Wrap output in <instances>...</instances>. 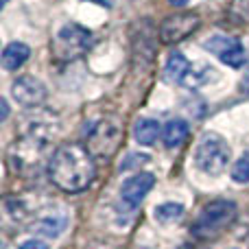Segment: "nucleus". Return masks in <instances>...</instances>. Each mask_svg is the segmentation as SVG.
<instances>
[{
	"label": "nucleus",
	"mask_w": 249,
	"mask_h": 249,
	"mask_svg": "<svg viewBox=\"0 0 249 249\" xmlns=\"http://www.w3.org/2000/svg\"><path fill=\"white\" fill-rule=\"evenodd\" d=\"M88 2H96V4H101V7H105V9H112L114 7L112 0H88Z\"/></svg>",
	"instance_id": "4be33fe9"
},
{
	"label": "nucleus",
	"mask_w": 249,
	"mask_h": 249,
	"mask_svg": "<svg viewBox=\"0 0 249 249\" xmlns=\"http://www.w3.org/2000/svg\"><path fill=\"white\" fill-rule=\"evenodd\" d=\"M160 136V123L153 121V118H140L136 124H133V138L140 144H153Z\"/></svg>",
	"instance_id": "4468645a"
},
{
	"label": "nucleus",
	"mask_w": 249,
	"mask_h": 249,
	"mask_svg": "<svg viewBox=\"0 0 249 249\" xmlns=\"http://www.w3.org/2000/svg\"><path fill=\"white\" fill-rule=\"evenodd\" d=\"M243 88L249 92V64L245 66V77H243Z\"/></svg>",
	"instance_id": "5701e85b"
},
{
	"label": "nucleus",
	"mask_w": 249,
	"mask_h": 249,
	"mask_svg": "<svg viewBox=\"0 0 249 249\" xmlns=\"http://www.w3.org/2000/svg\"><path fill=\"white\" fill-rule=\"evenodd\" d=\"M66 225H68V216H66L64 212L51 210V212H42V214L35 219L33 230L48 238H57L66 230Z\"/></svg>",
	"instance_id": "9d476101"
},
{
	"label": "nucleus",
	"mask_w": 249,
	"mask_h": 249,
	"mask_svg": "<svg viewBox=\"0 0 249 249\" xmlns=\"http://www.w3.org/2000/svg\"><path fill=\"white\" fill-rule=\"evenodd\" d=\"M0 109H2V112H0V121H4V118L9 116V105H7V101H0Z\"/></svg>",
	"instance_id": "412c9836"
},
{
	"label": "nucleus",
	"mask_w": 249,
	"mask_h": 249,
	"mask_svg": "<svg viewBox=\"0 0 249 249\" xmlns=\"http://www.w3.org/2000/svg\"><path fill=\"white\" fill-rule=\"evenodd\" d=\"M190 70H193L190 61L186 59L179 51H175L171 57H168L166 66H164V77H166L171 83H184L186 77L190 74Z\"/></svg>",
	"instance_id": "9b49d317"
},
{
	"label": "nucleus",
	"mask_w": 249,
	"mask_h": 249,
	"mask_svg": "<svg viewBox=\"0 0 249 249\" xmlns=\"http://www.w3.org/2000/svg\"><path fill=\"white\" fill-rule=\"evenodd\" d=\"M234 216H236V203L234 201H225V199L212 201L199 214L197 223H195V234L197 236H212L223 228H228L234 221Z\"/></svg>",
	"instance_id": "20e7f679"
},
{
	"label": "nucleus",
	"mask_w": 249,
	"mask_h": 249,
	"mask_svg": "<svg viewBox=\"0 0 249 249\" xmlns=\"http://www.w3.org/2000/svg\"><path fill=\"white\" fill-rule=\"evenodd\" d=\"M243 155H245V158H249V149H247V151H245V153H243Z\"/></svg>",
	"instance_id": "393cba45"
},
{
	"label": "nucleus",
	"mask_w": 249,
	"mask_h": 249,
	"mask_svg": "<svg viewBox=\"0 0 249 249\" xmlns=\"http://www.w3.org/2000/svg\"><path fill=\"white\" fill-rule=\"evenodd\" d=\"M168 2H171L173 7H184V4H188V0H168Z\"/></svg>",
	"instance_id": "b1692460"
},
{
	"label": "nucleus",
	"mask_w": 249,
	"mask_h": 249,
	"mask_svg": "<svg viewBox=\"0 0 249 249\" xmlns=\"http://www.w3.org/2000/svg\"><path fill=\"white\" fill-rule=\"evenodd\" d=\"M11 94L22 107H37V105H42L44 101H46L48 90L39 79L26 74V77H18L16 81H13Z\"/></svg>",
	"instance_id": "6e6552de"
},
{
	"label": "nucleus",
	"mask_w": 249,
	"mask_h": 249,
	"mask_svg": "<svg viewBox=\"0 0 249 249\" xmlns=\"http://www.w3.org/2000/svg\"><path fill=\"white\" fill-rule=\"evenodd\" d=\"M186 138H188V123L181 121V118L168 121L162 131V140H164V144H166V149H177Z\"/></svg>",
	"instance_id": "ddd939ff"
},
{
	"label": "nucleus",
	"mask_w": 249,
	"mask_h": 249,
	"mask_svg": "<svg viewBox=\"0 0 249 249\" xmlns=\"http://www.w3.org/2000/svg\"><path fill=\"white\" fill-rule=\"evenodd\" d=\"M51 181L64 193H81L94 181L96 166L90 149L81 144H64L48 162Z\"/></svg>",
	"instance_id": "f257e3e1"
},
{
	"label": "nucleus",
	"mask_w": 249,
	"mask_h": 249,
	"mask_svg": "<svg viewBox=\"0 0 249 249\" xmlns=\"http://www.w3.org/2000/svg\"><path fill=\"white\" fill-rule=\"evenodd\" d=\"M146 162H149V155H144V153H129L127 158L123 160L121 171H131V168H140L142 164H146Z\"/></svg>",
	"instance_id": "6ab92c4d"
},
{
	"label": "nucleus",
	"mask_w": 249,
	"mask_h": 249,
	"mask_svg": "<svg viewBox=\"0 0 249 249\" xmlns=\"http://www.w3.org/2000/svg\"><path fill=\"white\" fill-rule=\"evenodd\" d=\"M155 186V177L151 173H138V175L129 177L123 181L121 186V199L127 208H136L146 195L151 193V188Z\"/></svg>",
	"instance_id": "1a4fd4ad"
},
{
	"label": "nucleus",
	"mask_w": 249,
	"mask_h": 249,
	"mask_svg": "<svg viewBox=\"0 0 249 249\" xmlns=\"http://www.w3.org/2000/svg\"><path fill=\"white\" fill-rule=\"evenodd\" d=\"M201 24V18L193 11H177L171 13L168 18H164L162 24H160V42L173 46V44H179L181 39H186L188 35H193L195 31Z\"/></svg>",
	"instance_id": "423d86ee"
},
{
	"label": "nucleus",
	"mask_w": 249,
	"mask_h": 249,
	"mask_svg": "<svg viewBox=\"0 0 249 249\" xmlns=\"http://www.w3.org/2000/svg\"><path fill=\"white\" fill-rule=\"evenodd\" d=\"M228 20L234 26L249 24V0H232L228 9Z\"/></svg>",
	"instance_id": "2eb2a0df"
},
{
	"label": "nucleus",
	"mask_w": 249,
	"mask_h": 249,
	"mask_svg": "<svg viewBox=\"0 0 249 249\" xmlns=\"http://www.w3.org/2000/svg\"><path fill=\"white\" fill-rule=\"evenodd\" d=\"M230 158V144L219 133H203L195 149V166L206 175H221L228 168Z\"/></svg>",
	"instance_id": "f03ea898"
},
{
	"label": "nucleus",
	"mask_w": 249,
	"mask_h": 249,
	"mask_svg": "<svg viewBox=\"0 0 249 249\" xmlns=\"http://www.w3.org/2000/svg\"><path fill=\"white\" fill-rule=\"evenodd\" d=\"M123 140V127L116 118H105L96 124L90 131V138H88V149H90L92 155L96 158H112V153L118 149Z\"/></svg>",
	"instance_id": "39448f33"
},
{
	"label": "nucleus",
	"mask_w": 249,
	"mask_h": 249,
	"mask_svg": "<svg viewBox=\"0 0 249 249\" xmlns=\"http://www.w3.org/2000/svg\"><path fill=\"white\" fill-rule=\"evenodd\" d=\"M31 48L24 42H11L4 46L2 51V68L4 70H18L20 66H24V61L29 59Z\"/></svg>",
	"instance_id": "f8f14e48"
},
{
	"label": "nucleus",
	"mask_w": 249,
	"mask_h": 249,
	"mask_svg": "<svg viewBox=\"0 0 249 249\" xmlns=\"http://www.w3.org/2000/svg\"><path fill=\"white\" fill-rule=\"evenodd\" d=\"M232 179L236 181V184H249V158L243 155L232 166Z\"/></svg>",
	"instance_id": "a211bd4d"
},
{
	"label": "nucleus",
	"mask_w": 249,
	"mask_h": 249,
	"mask_svg": "<svg viewBox=\"0 0 249 249\" xmlns=\"http://www.w3.org/2000/svg\"><path fill=\"white\" fill-rule=\"evenodd\" d=\"M90 46H92L90 31L83 29L77 22H70V24L59 29V33H57V37H55V44H53V53L57 55V59L70 61V59H74V57L83 55Z\"/></svg>",
	"instance_id": "7ed1b4c3"
},
{
	"label": "nucleus",
	"mask_w": 249,
	"mask_h": 249,
	"mask_svg": "<svg viewBox=\"0 0 249 249\" xmlns=\"http://www.w3.org/2000/svg\"><path fill=\"white\" fill-rule=\"evenodd\" d=\"M20 249H48V245L44 241H35V238H31V241H24L20 245Z\"/></svg>",
	"instance_id": "aec40b11"
},
{
	"label": "nucleus",
	"mask_w": 249,
	"mask_h": 249,
	"mask_svg": "<svg viewBox=\"0 0 249 249\" xmlns=\"http://www.w3.org/2000/svg\"><path fill=\"white\" fill-rule=\"evenodd\" d=\"M184 214V206L177 201H168V203H162V206L155 208L153 216L160 221V223H171V221L179 219Z\"/></svg>",
	"instance_id": "f3484780"
},
{
	"label": "nucleus",
	"mask_w": 249,
	"mask_h": 249,
	"mask_svg": "<svg viewBox=\"0 0 249 249\" xmlns=\"http://www.w3.org/2000/svg\"><path fill=\"white\" fill-rule=\"evenodd\" d=\"M216 77H219V72H216L214 68H210V66H203L201 70H190V74L186 77L184 86L199 88V86H206V83H210V81H216Z\"/></svg>",
	"instance_id": "dca6fc26"
},
{
	"label": "nucleus",
	"mask_w": 249,
	"mask_h": 249,
	"mask_svg": "<svg viewBox=\"0 0 249 249\" xmlns=\"http://www.w3.org/2000/svg\"><path fill=\"white\" fill-rule=\"evenodd\" d=\"M9 2V0H2V7H4V4H7Z\"/></svg>",
	"instance_id": "a878e982"
},
{
	"label": "nucleus",
	"mask_w": 249,
	"mask_h": 249,
	"mask_svg": "<svg viewBox=\"0 0 249 249\" xmlns=\"http://www.w3.org/2000/svg\"><path fill=\"white\" fill-rule=\"evenodd\" d=\"M201 46L230 68H241L245 64V48L236 37H230L225 33H212L210 37L203 39Z\"/></svg>",
	"instance_id": "0eeeda50"
}]
</instances>
